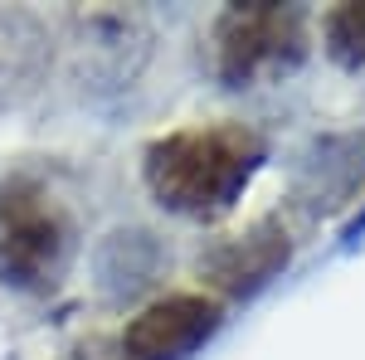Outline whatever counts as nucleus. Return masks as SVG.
Masks as SVG:
<instances>
[{
  "label": "nucleus",
  "instance_id": "1",
  "mask_svg": "<svg viewBox=\"0 0 365 360\" xmlns=\"http://www.w3.org/2000/svg\"><path fill=\"white\" fill-rule=\"evenodd\" d=\"M268 161V141L244 122H195L146 141L141 180L175 220H225Z\"/></svg>",
  "mask_w": 365,
  "mask_h": 360
},
{
  "label": "nucleus",
  "instance_id": "2",
  "mask_svg": "<svg viewBox=\"0 0 365 360\" xmlns=\"http://www.w3.org/2000/svg\"><path fill=\"white\" fill-rule=\"evenodd\" d=\"M78 220L73 205L39 170L0 175V287L49 297L78 263Z\"/></svg>",
  "mask_w": 365,
  "mask_h": 360
},
{
  "label": "nucleus",
  "instance_id": "3",
  "mask_svg": "<svg viewBox=\"0 0 365 360\" xmlns=\"http://www.w3.org/2000/svg\"><path fill=\"white\" fill-rule=\"evenodd\" d=\"M156 58V29L141 10L93 5L63 25V68L83 103H117L146 78Z\"/></svg>",
  "mask_w": 365,
  "mask_h": 360
},
{
  "label": "nucleus",
  "instance_id": "4",
  "mask_svg": "<svg viewBox=\"0 0 365 360\" xmlns=\"http://www.w3.org/2000/svg\"><path fill=\"white\" fill-rule=\"evenodd\" d=\"M307 58V15L282 0L225 5L210 25V73L225 88H258L287 78Z\"/></svg>",
  "mask_w": 365,
  "mask_h": 360
},
{
  "label": "nucleus",
  "instance_id": "5",
  "mask_svg": "<svg viewBox=\"0 0 365 360\" xmlns=\"http://www.w3.org/2000/svg\"><path fill=\"white\" fill-rule=\"evenodd\" d=\"M220 322H225V302L215 292H170L141 307L122 326L117 346L127 360H190L220 331Z\"/></svg>",
  "mask_w": 365,
  "mask_h": 360
},
{
  "label": "nucleus",
  "instance_id": "6",
  "mask_svg": "<svg viewBox=\"0 0 365 360\" xmlns=\"http://www.w3.org/2000/svg\"><path fill=\"white\" fill-rule=\"evenodd\" d=\"M292 258V234L282 229V215L249 224L244 234H229L200 258V277L220 292V297H253L258 287H268Z\"/></svg>",
  "mask_w": 365,
  "mask_h": 360
},
{
  "label": "nucleus",
  "instance_id": "7",
  "mask_svg": "<svg viewBox=\"0 0 365 360\" xmlns=\"http://www.w3.org/2000/svg\"><path fill=\"white\" fill-rule=\"evenodd\" d=\"M58 63V39L34 10L0 5V112L34 103Z\"/></svg>",
  "mask_w": 365,
  "mask_h": 360
},
{
  "label": "nucleus",
  "instance_id": "8",
  "mask_svg": "<svg viewBox=\"0 0 365 360\" xmlns=\"http://www.w3.org/2000/svg\"><path fill=\"white\" fill-rule=\"evenodd\" d=\"M361 185H365V132H336V137H322L302 156L292 205L307 220H331L356 200Z\"/></svg>",
  "mask_w": 365,
  "mask_h": 360
},
{
  "label": "nucleus",
  "instance_id": "9",
  "mask_svg": "<svg viewBox=\"0 0 365 360\" xmlns=\"http://www.w3.org/2000/svg\"><path fill=\"white\" fill-rule=\"evenodd\" d=\"M166 268V244L141 229V224H117L93 244V282L108 302H127L146 292Z\"/></svg>",
  "mask_w": 365,
  "mask_h": 360
},
{
  "label": "nucleus",
  "instance_id": "10",
  "mask_svg": "<svg viewBox=\"0 0 365 360\" xmlns=\"http://www.w3.org/2000/svg\"><path fill=\"white\" fill-rule=\"evenodd\" d=\"M322 39H327V54L336 58L341 68H361L365 63V5H336L322 20Z\"/></svg>",
  "mask_w": 365,
  "mask_h": 360
},
{
  "label": "nucleus",
  "instance_id": "11",
  "mask_svg": "<svg viewBox=\"0 0 365 360\" xmlns=\"http://www.w3.org/2000/svg\"><path fill=\"white\" fill-rule=\"evenodd\" d=\"M58 360H127V356H122L117 336H78Z\"/></svg>",
  "mask_w": 365,
  "mask_h": 360
}]
</instances>
